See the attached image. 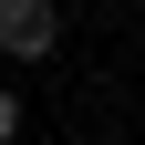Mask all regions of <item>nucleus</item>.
<instances>
[{
  "instance_id": "obj_2",
  "label": "nucleus",
  "mask_w": 145,
  "mask_h": 145,
  "mask_svg": "<svg viewBox=\"0 0 145 145\" xmlns=\"http://www.w3.org/2000/svg\"><path fill=\"white\" fill-rule=\"evenodd\" d=\"M21 135V93H10V83H0V145Z\"/></svg>"
},
{
  "instance_id": "obj_1",
  "label": "nucleus",
  "mask_w": 145,
  "mask_h": 145,
  "mask_svg": "<svg viewBox=\"0 0 145 145\" xmlns=\"http://www.w3.org/2000/svg\"><path fill=\"white\" fill-rule=\"evenodd\" d=\"M52 42H62V10L52 0H0V52L10 62H42Z\"/></svg>"
}]
</instances>
